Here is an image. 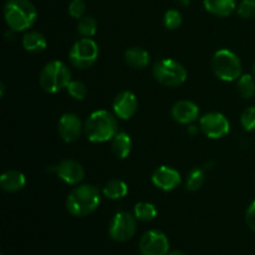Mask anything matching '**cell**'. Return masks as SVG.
<instances>
[{
  "label": "cell",
  "mask_w": 255,
  "mask_h": 255,
  "mask_svg": "<svg viewBox=\"0 0 255 255\" xmlns=\"http://www.w3.org/2000/svg\"><path fill=\"white\" fill-rule=\"evenodd\" d=\"M119 132V121L115 114L106 110H96L85 121L84 133L90 142L105 143Z\"/></svg>",
  "instance_id": "obj_1"
},
{
  "label": "cell",
  "mask_w": 255,
  "mask_h": 255,
  "mask_svg": "<svg viewBox=\"0 0 255 255\" xmlns=\"http://www.w3.org/2000/svg\"><path fill=\"white\" fill-rule=\"evenodd\" d=\"M101 203V193L92 184H77L66 198V209L74 217H86L94 213Z\"/></svg>",
  "instance_id": "obj_2"
},
{
  "label": "cell",
  "mask_w": 255,
  "mask_h": 255,
  "mask_svg": "<svg viewBox=\"0 0 255 255\" xmlns=\"http://www.w3.org/2000/svg\"><path fill=\"white\" fill-rule=\"evenodd\" d=\"M4 19L11 31H26L36 22L37 10L30 0H7L4 5Z\"/></svg>",
  "instance_id": "obj_3"
},
{
  "label": "cell",
  "mask_w": 255,
  "mask_h": 255,
  "mask_svg": "<svg viewBox=\"0 0 255 255\" xmlns=\"http://www.w3.org/2000/svg\"><path fill=\"white\" fill-rule=\"evenodd\" d=\"M71 76V70L65 62L60 60H52L42 67L39 82L45 92L57 94L62 90H66L72 80Z\"/></svg>",
  "instance_id": "obj_4"
},
{
  "label": "cell",
  "mask_w": 255,
  "mask_h": 255,
  "mask_svg": "<svg viewBox=\"0 0 255 255\" xmlns=\"http://www.w3.org/2000/svg\"><path fill=\"white\" fill-rule=\"evenodd\" d=\"M213 74L224 82L237 81L243 75V65L234 51L221 49L214 52L211 61Z\"/></svg>",
  "instance_id": "obj_5"
},
{
  "label": "cell",
  "mask_w": 255,
  "mask_h": 255,
  "mask_svg": "<svg viewBox=\"0 0 255 255\" xmlns=\"http://www.w3.org/2000/svg\"><path fill=\"white\" fill-rule=\"evenodd\" d=\"M152 75L159 85L166 87H178L188 77L186 67L174 59H162L152 67Z\"/></svg>",
  "instance_id": "obj_6"
},
{
  "label": "cell",
  "mask_w": 255,
  "mask_h": 255,
  "mask_svg": "<svg viewBox=\"0 0 255 255\" xmlns=\"http://www.w3.org/2000/svg\"><path fill=\"white\" fill-rule=\"evenodd\" d=\"M100 56V47L92 37H81L72 45L69 52L70 62L74 67L86 70L94 66Z\"/></svg>",
  "instance_id": "obj_7"
},
{
  "label": "cell",
  "mask_w": 255,
  "mask_h": 255,
  "mask_svg": "<svg viewBox=\"0 0 255 255\" xmlns=\"http://www.w3.org/2000/svg\"><path fill=\"white\" fill-rule=\"evenodd\" d=\"M136 231L137 219L128 212H117L110 222L109 233L115 242H128L133 238Z\"/></svg>",
  "instance_id": "obj_8"
},
{
  "label": "cell",
  "mask_w": 255,
  "mask_h": 255,
  "mask_svg": "<svg viewBox=\"0 0 255 255\" xmlns=\"http://www.w3.org/2000/svg\"><path fill=\"white\" fill-rule=\"evenodd\" d=\"M199 129L208 138L219 139L229 133L231 124L221 112H209L199 120Z\"/></svg>",
  "instance_id": "obj_9"
},
{
  "label": "cell",
  "mask_w": 255,
  "mask_h": 255,
  "mask_svg": "<svg viewBox=\"0 0 255 255\" xmlns=\"http://www.w3.org/2000/svg\"><path fill=\"white\" fill-rule=\"evenodd\" d=\"M139 252L142 255H167L169 253V241L163 232L151 229L141 237Z\"/></svg>",
  "instance_id": "obj_10"
},
{
  "label": "cell",
  "mask_w": 255,
  "mask_h": 255,
  "mask_svg": "<svg viewBox=\"0 0 255 255\" xmlns=\"http://www.w3.org/2000/svg\"><path fill=\"white\" fill-rule=\"evenodd\" d=\"M49 171L54 172L62 182L70 186H77L85 178L84 167L75 159H62L57 164L50 167Z\"/></svg>",
  "instance_id": "obj_11"
},
{
  "label": "cell",
  "mask_w": 255,
  "mask_h": 255,
  "mask_svg": "<svg viewBox=\"0 0 255 255\" xmlns=\"http://www.w3.org/2000/svg\"><path fill=\"white\" fill-rule=\"evenodd\" d=\"M84 128L85 124H82L81 119L72 112L62 115L57 124V132H59L60 138L66 143L77 141L81 137Z\"/></svg>",
  "instance_id": "obj_12"
},
{
  "label": "cell",
  "mask_w": 255,
  "mask_h": 255,
  "mask_svg": "<svg viewBox=\"0 0 255 255\" xmlns=\"http://www.w3.org/2000/svg\"><path fill=\"white\" fill-rule=\"evenodd\" d=\"M138 110V100L131 91H121L112 102V111L120 120H129Z\"/></svg>",
  "instance_id": "obj_13"
},
{
  "label": "cell",
  "mask_w": 255,
  "mask_h": 255,
  "mask_svg": "<svg viewBox=\"0 0 255 255\" xmlns=\"http://www.w3.org/2000/svg\"><path fill=\"white\" fill-rule=\"evenodd\" d=\"M151 181L156 188L163 192H171L181 184V173L173 167L161 166L152 173Z\"/></svg>",
  "instance_id": "obj_14"
},
{
  "label": "cell",
  "mask_w": 255,
  "mask_h": 255,
  "mask_svg": "<svg viewBox=\"0 0 255 255\" xmlns=\"http://www.w3.org/2000/svg\"><path fill=\"white\" fill-rule=\"evenodd\" d=\"M171 116L181 125H192L199 117V107L189 100L177 101L171 109Z\"/></svg>",
  "instance_id": "obj_15"
},
{
  "label": "cell",
  "mask_w": 255,
  "mask_h": 255,
  "mask_svg": "<svg viewBox=\"0 0 255 255\" xmlns=\"http://www.w3.org/2000/svg\"><path fill=\"white\" fill-rule=\"evenodd\" d=\"M26 184L25 174L16 169H9L0 176V187L7 193H16Z\"/></svg>",
  "instance_id": "obj_16"
},
{
  "label": "cell",
  "mask_w": 255,
  "mask_h": 255,
  "mask_svg": "<svg viewBox=\"0 0 255 255\" xmlns=\"http://www.w3.org/2000/svg\"><path fill=\"white\" fill-rule=\"evenodd\" d=\"M203 5L212 15L227 17L237 9V0H203Z\"/></svg>",
  "instance_id": "obj_17"
},
{
  "label": "cell",
  "mask_w": 255,
  "mask_h": 255,
  "mask_svg": "<svg viewBox=\"0 0 255 255\" xmlns=\"http://www.w3.org/2000/svg\"><path fill=\"white\" fill-rule=\"evenodd\" d=\"M125 61L132 69H144L149 64V54L143 47L133 46L125 51Z\"/></svg>",
  "instance_id": "obj_18"
},
{
  "label": "cell",
  "mask_w": 255,
  "mask_h": 255,
  "mask_svg": "<svg viewBox=\"0 0 255 255\" xmlns=\"http://www.w3.org/2000/svg\"><path fill=\"white\" fill-rule=\"evenodd\" d=\"M111 151L117 158H127L132 151V139L129 134L124 131L117 132L116 136L111 139Z\"/></svg>",
  "instance_id": "obj_19"
},
{
  "label": "cell",
  "mask_w": 255,
  "mask_h": 255,
  "mask_svg": "<svg viewBox=\"0 0 255 255\" xmlns=\"http://www.w3.org/2000/svg\"><path fill=\"white\" fill-rule=\"evenodd\" d=\"M47 46V40L41 32L27 31L22 37V47L31 54H40L45 51Z\"/></svg>",
  "instance_id": "obj_20"
},
{
  "label": "cell",
  "mask_w": 255,
  "mask_h": 255,
  "mask_svg": "<svg viewBox=\"0 0 255 255\" xmlns=\"http://www.w3.org/2000/svg\"><path fill=\"white\" fill-rule=\"evenodd\" d=\"M127 193H128V187H127L126 182H124L122 179H111L102 188V194L111 201L125 198Z\"/></svg>",
  "instance_id": "obj_21"
},
{
  "label": "cell",
  "mask_w": 255,
  "mask_h": 255,
  "mask_svg": "<svg viewBox=\"0 0 255 255\" xmlns=\"http://www.w3.org/2000/svg\"><path fill=\"white\" fill-rule=\"evenodd\" d=\"M133 216L139 222H151L157 217V208L149 202H139L134 206Z\"/></svg>",
  "instance_id": "obj_22"
},
{
  "label": "cell",
  "mask_w": 255,
  "mask_h": 255,
  "mask_svg": "<svg viewBox=\"0 0 255 255\" xmlns=\"http://www.w3.org/2000/svg\"><path fill=\"white\" fill-rule=\"evenodd\" d=\"M238 92L243 99H252L255 95V77L254 75L243 74L237 80Z\"/></svg>",
  "instance_id": "obj_23"
},
{
  "label": "cell",
  "mask_w": 255,
  "mask_h": 255,
  "mask_svg": "<svg viewBox=\"0 0 255 255\" xmlns=\"http://www.w3.org/2000/svg\"><path fill=\"white\" fill-rule=\"evenodd\" d=\"M206 181V173L202 168L196 167L188 173L186 179V188L189 192H197L203 187Z\"/></svg>",
  "instance_id": "obj_24"
},
{
  "label": "cell",
  "mask_w": 255,
  "mask_h": 255,
  "mask_svg": "<svg viewBox=\"0 0 255 255\" xmlns=\"http://www.w3.org/2000/svg\"><path fill=\"white\" fill-rule=\"evenodd\" d=\"M77 32L82 37H92L97 32V21L94 16L85 15L77 22Z\"/></svg>",
  "instance_id": "obj_25"
},
{
  "label": "cell",
  "mask_w": 255,
  "mask_h": 255,
  "mask_svg": "<svg viewBox=\"0 0 255 255\" xmlns=\"http://www.w3.org/2000/svg\"><path fill=\"white\" fill-rule=\"evenodd\" d=\"M66 91L72 99L77 100V101H82V100H85V97H86L87 94H89L87 85L85 84V82L80 81V80H71L69 86L66 87Z\"/></svg>",
  "instance_id": "obj_26"
},
{
  "label": "cell",
  "mask_w": 255,
  "mask_h": 255,
  "mask_svg": "<svg viewBox=\"0 0 255 255\" xmlns=\"http://www.w3.org/2000/svg\"><path fill=\"white\" fill-rule=\"evenodd\" d=\"M164 27L168 30H176L182 24V14L176 9L167 10L163 16Z\"/></svg>",
  "instance_id": "obj_27"
},
{
  "label": "cell",
  "mask_w": 255,
  "mask_h": 255,
  "mask_svg": "<svg viewBox=\"0 0 255 255\" xmlns=\"http://www.w3.org/2000/svg\"><path fill=\"white\" fill-rule=\"evenodd\" d=\"M241 125L246 131L252 132L255 129V107H248L242 112Z\"/></svg>",
  "instance_id": "obj_28"
},
{
  "label": "cell",
  "mask_w": 255,
  "mask_h": 255,
  "mask_svg": "<svg viewBox=\"0 0 255 255\" xmlns=\"http://www.w3.org/2000/svg\"><path fill=\"white\" fill-rule=\"evenodd\" d=\"M237 12L243 19H252L255 16V0H242Z\"/></svg>",
  "instance_id": "obj_29"
},
{
  "label": "cell",
  "mask_w": 255,
  "mask_h": 255,
  "mask_svg": "<svg viewBox=\"0 0 255 255\" xmlns=\"http://www.w3.org/2000/svg\"><path fill=\"white\" fill-rule=\"evenodd\" d=\"M85 12H86V2H85V0H72L69 4V14L74 19L80 20L81 17L85 16Z\"/></svg>",
  "instance_id": "obj_30"
},
{
  "label": "cell",
  "mask_w": 255,
  "mask_h": 255,
  "mask_svg": "<svg viewBox=\"0 0 255 255\" xmlns=\"http://www.w3.org/2000/svg\"><path fill=\"white\" fill-rule=\"evenodd\" d=\"M246 223L249 227V229L255 233V201L252 202L248 208H247Z\"/></svg>",
  "instance_id": "obj_31"
},
{
  "label": "cell",
  "mask_w": 255,
  "mask_h": 255,
  "mask_svg": "<svg viewBox=\"0 0 255 255\" xmlns=\"http://www.w3.org/2000/svg\"><path fill=\"white\" fill-rule=\"evenodd\" d=\"M167 255H186V254H184L183 252H181V251H173V252H169V253Z\"/></svg>",
  "instance_id": "obj_32"
},
{
  "label": "cell",
  "mask_w": 255,
  "mask_h": 255,
  "mask_svg": "<svg viewBox=\"0 0 255 255\" xmlns=\"http://www.w3.org/2000/svg\"><path fill=\"white\" fill-rule=\"evenodd\" d=\"M188 132L191 134H194L197 132V127L196 126H192V125H191V126H189V128H188Z\"/></svg>",
  "instance_id": "obj_33"
},
{
  "label": "cell",
  "mask_w": 255,
  "mask_h": 255,
  "mask_svg": "<svg viewBox=\"0 0 255 255\" xmlns=\"http://www.w3.org/2000/svg\"><path fill=\"white\" fill-rule=\"evenodd\" d=\"M183 5H188L189 4V0H179Z\"/></svg>",
  "instance_id": "obj_34"
},
{
  "label": "cell",
  "mask_w": 255,
  "mask_h": 255,
  "mask_svg": "<svg viewBox=\"0 0 255 255\" xmlns=\"http://www.w3.org/2000/svg\"><path fill=\"white\" fill-rule=\"evenodd\" d=\"M253 75H254V77H255V62H254V65H253Z\"/></svg>",
  "instance_id": "obj_35"
}]
</instances>
